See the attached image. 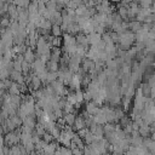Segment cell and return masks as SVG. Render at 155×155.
<instances>
[{"mask_svg": "<svg viewBox=\"0 0 155 155\" xmlns=\"http://www.w3.org/2000/svg\"><path fill=\"white\" fill-rule=\"evenodd\" d=\"M21 133H22V131L19 130V127L16 128L15 131L7 132L6 136H4V138H5V145L12 147V145L19 144V142H21Z\"/></svg>", "mask_w": 155, "mask_h": 155, "instance_id": "obj_1", "label": "cell"}, {"mask_svg": "<svg viewBox=\"0 0 155 155\" xmlns=\"http://www.w3.org/2000/svg\"><path fill=\"white\" fill-rule=\"evenodd\" d=\"M25 76L22 75V71H17V70H12L11 74H10V79L13 81V82H17V84H23L24 82V79Z\"/></svg>", "mask_w": 155, "mask_h": 155, "instance_id": "obj_2", "label": "cell"}, {"mask_svg": "<svg viewBox=\"0 0 155 155\" xmlns=\"http://www.w3.org/2000/svg\"><path fill=\"white\" fill-rule=\"evenodd\" d=\"M56 150H57V145H56V143H48V144H46V147L44 148V154L45 155H54V153H56Z\"/></svg>", "mask_w": 155, "mask_h": 155, "instance_id": "obj_3", "label": "cell"}, {"mask_svg": "<svg viewBox=\"0 0 155 155\" xmlns=\"http://www.w3.org/2000/svg\"><path fill=\"white\" fill-rule=\"evenodd\" d=\"M23 57H24V61L28 62V63H33L35 61V54L31 51V47H29V48L25 50V52L23 53Z\"/></svg>", "mask_w": 155, "mask_h": 155, "instance_id": "obj_4", "label": "cell"}, {"mask_svg": "<svg viewBox=\"0 0 155 155\" xmlns=\"http://www.w3.org/2000/svg\"><path fill=\"white\" fill-rule=\"evenodd\" d=\"M86 111H87V114H90V115H96L98 111H99V109H98V107H97V103H87V105H86Z\"/></svg>", "mask_w": 155, "mask_h": 155, "instance_id": "obj_5", "label": "cell"}, {"mask_svg": "<svg viewBox=\"0 0 155 155\" xmlns=\"http://www.w3.org/2000/svg\"><path fill=\"white\" fill-rule=\"evenodd\" d=\"M76 42H78L79 45L84 46V47H87V46L90 45V41H88L87 35H84V34H80V35L76 36Z\"/></svg>", "mask_w": 155, "mask_h": 155, "instance_id": "obj_6", "label": "cell"}, {"mask_svg": "<svg viewBox=\"0 0 155 155\" xmlns=\"http://www.w3.org/2000/svg\"><path fill=\"white\" fill-rule=\"evenodd\" d=\"M41 82H42V81H41V79L35 74V75H33V76H31V80H30V82H29V84H30V86H31L34 90H39V87L41 86Z\"/></svg>", "mask_w": 155, "mask_h": 155, "instance_id": "obj_7", "label": "cell"}, {"mask_svg": "<svg viewBox=\"0 0 155 155\" xmlns=\"http://www.w3.org/2000/svg\"><path fill=\"white\" fill-rule=\"evenodd\" d=\"M85 126H86L85 119H82L81 116H78V117L75 119V122H74V128L78 130V131H80V130L85 128Z\"/></svg>", "mask_w": 155, "mask_h": 155, "instance_id": "obj_8", "label": "cell"}, {"mask_svg": "<svg viewBox=\"0 0 155 155\" xmlns=\"http://www.w3.org/2000/svg\"><path fill=\"white\" fill-rule=\"evenodd\" d=\"M11 18L8 17V16H2L1 18H0V27L1 28H4V29H6V28H8L10 25H11Z\"/></svg>", "mask_w": 155, "mask_h": 155, "instance_id": "obj_9", "label": "cell"}, {"mask_svg": "<svg viewBox=\"0 0 155 155\" xmlns=\"http://www.w3.org/2000/svg\"><path fill=\"white\" fill-rule=\"evenodd\" d=\"M8 93H10V94H21V91H19V84H17V82H12V85H11L10 88H8Z\"/></svg>", "mask_w": 155, "mask_h": 155, "instance_id": "obj_10", "label": "cell"}, {"mask_svg": "<svg viewBox=\"0 0 155 155\" xmlns=\"http://www.w3.org/2000/svg\"><path fill=\"white\" fill-rule=\"evenodd\" d=\"M75 116H74V114L73 113H68L65 116H64V122L65 124H68L69 126H71V125H74V122H75Z\"/></svg>", "mask_w": 155, "mask_h": 155, "instance_id": "obj_11", "label": "cell"}, {"mask_svg": "<svg viewBox=\"0 0 155 155\" xmlns=\"http://www.w3.org/2000/svg\"><path fill=\"white\" fill-rule=\"evenodd\" d=\"M47 68H48V71H57L58 70V62L50 61L47 63Z\"/></svg>", "mask_w": 155, "mask_h": 155, "instance_id": "obj_12", "label": "cell"}, {"mask_svg": "<svg viewBox=\"0 0 155 155\" xmlns=\"http://www.w3.org/2000/svg\"><path fill=\"white\" fill-rule=\"evenodd\" d=\"M30 4V0H16L15 1V5L18 6V7H28Z\"/></svg>", "mask_w": 155, "mask_h": 155, "instance_id": "obj_13", "label": "cell"}, {"mask_svg": "<svg viewBox=\"0 0 155 155\" xmlns=\"http://www.w3.org/2000/svg\"><path fill=\"white\" fill-rule=\"evenodd\" d=\"M61 33H62L61 27H59V25L53 24V27H52V34H53V36H59V35H61Z\"/></svg>", "mask_w": 155, "mask_h": 155, "instance_id": "obj_14", "label": "cell"}, {"mask_svg": "<svg viewBox=\"0 0 155 155\" xmlns=\"http://www.w3.org/2000/svg\"><path fill=\"white\" fill-rule=\"evenodd\" d=\"M29 69H30V63L23 61V63H22V73L28 74V73H29Z\"/></svg>", "mask_w": 155, "mask_h": 155, "instance_id": "obj_15", "label": "cell"}, {"mask_svg": "<svg viewBox=\"0 0 155 155\" xmlns=\"http://www.w3.org/2000/svg\"><path fill=\"white\" fill-rule=\"evenodd\" d=\"M51 44H52V46L58 47V46L61 45V39H59V36H53V38L51 39Z\"/></svg>", "mask_w": 155, "mask_h": 155, "instance_id": "obj_16", "label": "cell"}, {"mask_svg": "<svg viewBox=\"0 0 155 155\" xmlns=\"http://www.w3.org/2000/svg\"><path fill=\"white\" fill-rule=\"evenodd\" d=\"M4 147H5V138H4V136L0 133V150H1Z\"/></svg>", "mask_w": 155, "mask_h": 155, "instance_id": "obj_17", "label": "cell"}, {"mask_svg": "<svg viewBox=\"0 0 155 155\" xmlns=\"http://www.w3.org/2000/svg\"><path fill=\"white\" fill-rule=\"evenodd\" d=\"M0 90H6L5 88V84H4V80L0 79Z\"/></svg>", "mask_w": 155, "mask_h": 155, "instance_id": "obj_18", "label": "cell"}, {"mask_svg": "<svg viewBox=\"0 0 155 155\" xmlns=\"http://www.w3.org/2000/svg\"><path fill=\"white\" fill-rule=\"evenodd\" d=\"M4 121H5V117H4V115H2V113H1V110H0V125H1Z\"/></svg>", "mask_w": 155, "mask_h": 155, "instance_id": "obj_19", "label": "cell"}, {"mask_svg": "<svg viewBox=\"0 0 155 155\" xmlns=\"http://www.w3.org/2000/svg\"><path fill=\"white\" fill-rule=\"evenodd\" d=\"M6 1H7L8 4H15V1H16V0H6Z\"/></svg>", "mask_w": 155, "mask_h": 155, "instance_id": "obj_20", "label": "cell"}, {"mask_svg": "<svg viewBox=\"0 0 155 155\" xmlns=\"http://www.w3.org/2000/svg\"><path fill=\"white\" fill-rule=\"evenodd\" d=\"M1 34H2V29H1V27H0V38H1Z\"/></svg>", "mask_w": 155, "mask_h": 155, "instance_id": "obj_21", "label": "cell"}, {"mask_svg": "<svg viewBox=\"0 0 155 155\" xmlns=\"http://www.w3.org/2000/svg\"><path fill=\"white\" fill-rule=\"evenodd\" d=\"M5 1H6V0H0V2H5Z\"/></svg>", "mask_w": 155, "mask_h": 155, "instance_id": "obj_22", "label": "cell"}, {"mask_svg": "<svg viewBox=\"0 0 155 155\" xmlns=\"http://www.w3.org/2000/svg\"><path fill=\"white\" fill-rule=\"evenodd\" d=\"M153 138H154V139H155V133H154V137H153Z\"/></svg>", "mask_w": 155, "mask_h": 155, "instance_id": "obj_23", "label": "cell"}, {"mask_svg": "<svg viewBox=\"0 0 155 155\" xmlns=\"http://www.w3.org/2000/svg\"><path fill=\"white\" fill-rule=\"evenodd\" d=\"M113 1H120V0H113Z\"/></svg>", "mask_w": 155, "mask_h": 155, "instance_id": "obj_24", "label": "cell"}]
</instances>
